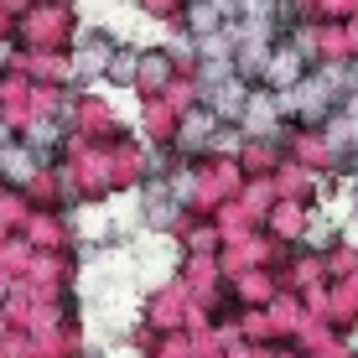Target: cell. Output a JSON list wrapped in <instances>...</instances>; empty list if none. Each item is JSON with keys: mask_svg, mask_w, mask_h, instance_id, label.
<instances>
[{"mask_svg": "<svg viewBox=\"0 0 358 358\" xmlns=\"http://www.w3.org/2000/svg\"><path fill=\"white\" fill-rule=\"evenodd\" d=\"M213 6H218V10H234V6H244V0H213Z\"/></svg>", "mask_w": 358, "mask_h": 358, "instance_id": "3", "label": "cell"}, {"mask_svg": "<svg viewBox=\"0 0 358 358\" xmlns=\"http://www.w3.org/2000/svg\"><path fill=\"white\" fill-rule=\"evenodd\" d=\"M270 83H275V89H296V83H301V52H296V47L270 57Z\"/></svg>", "mask_w": 358, "mask_h": 358, "instance_id": "1", "label": "cell"}, {"mask_svg": "<svg viewBox=\"0 0 358 358\" xmlns=\"http://www.w3.org/2000/svg\"><path fill=\"white\" fill-rule=\"evenodd\" d=\"M244 16H255V21H270V16H275V0H244Z\"/></svg>", "mask_w": 358, "mask_h": 358, "instance_id": "2", "label": "cell"}]
</instances>
